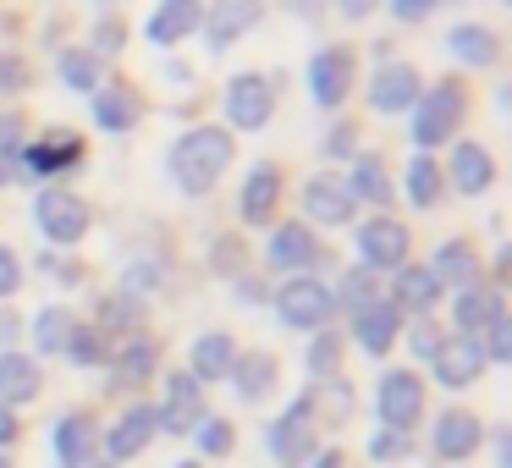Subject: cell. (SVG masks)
<instances>
[{
  "label": "cell",
  "mask_w": 512,
  "mask_h": 468,
  "mask_svg": "<svg viewBox=\"0 0 512 468\" xmlns=\"http://www.w3.org/2000/svg\"><path fill=\"white\" fill-rule=\"evenodd\" d=\"M331 287L314 276H292L287 287L276 292V314L281 325H292V331H325V320H331Z\"/></svg>",
  "instance_id": "cell-3"
},
{
  "label": "cell",
  "mask_w": 512,
  "mask_h": 468,
  "mask_svg": "<svg viewBox=\"0 0 512 468\" xmlns=\"http://www.w3.org/2000/svg\"><path fill=\"white\" fill-rule=\"evenodd\" d=\"M23 160L34 177H56V171H72L83 160V138L78 133H45L34 144H23Z\"/></svg>",
  "instance_id": "cell-16"
},
{
  "label": "cell",
  "mask_w": 512,
  "mask_h": 468,
  "mask_svg": "<svg viewBox=\"0 0 512 468\" xmlns=\"http://www.w3.org/2000/svg\"><path fill=\"white\" fill-rule=\"evenodd\" d=\"M94 446H100V430H94L89 413H67L56 424V457L67 468H89L94 463Z\"/></svg>",
  "instance_id": "cell-20"
},
{
  "label": "cell",
  "mask_w": 512,
  "mask_h": 468,
  "mask_svg": "<svg viewBox=\"0 0 512 468\" xmlns=\"http://www.w3.org/2000/svg\"><path fill=\"white\" fill-rule=\"evenodd\" d=\"M232 364H237L232 336L215 331V336H199V342H193V380H226Z\"/></svg>",
  "instance_id": "cell-27"
},
{
  "label": "cell",
  "mask_w": 512,
  "mask_h": 468,
  "mask_svg": "<svg viewBox=\"0 0 512 468\" xmlns=\"http://www.w3.org/2000/svg\"><path fill=\"white\" fill-rule=\"evenodd\" d=\"M265 12V0H210V28H204V45L210 50H226L248 34Z\"/></svg>",
  "instance_id": "cell-11"
},
{
  "label": "cell",
  "mask_w": 512,
  "mask_h": 468,
  "mask_svg": "<svg viewBox=\"0 0 512 468\" xmlns=\"http://www.w3.org/2000/svg\"><path fill=\"white\" fill-rule=\"evenodd\" d=\"M479 419L468 408H446L441 419H435V430H430V441H435V457H446V463H457V457H474V446H479Z\"/></svg>",
  "instance_id": "cell-15"
},
{
  "label": "cell",
  "mask_w": 512,
  "mask_h": 468,
  "mask_svg": "<svg viewBox=\"0 0 512 468\" xmlns=\"http://www.w3.org/2000/svg\"><path fill=\"white\" fill-rule=\"evenodd\" d=\"M67 336H72V314L67 309H45L34 320V347H39V353H61Z\"/></svg>",
  "instance_id": "cell-37"
},
{
  "label": "cell",
  "mask_w": 512,
  "mask_h": 468,
  "mask_svg": "<svg viewBox=\"0 0 512 468\" xmlns=\"http://www.w3.org/2000/svg\"><path fill=\"white\" fill-rule=\"evenodd\" d=\"M314 468H342V457H336V452H325V457H314Z\"/></svg>",
  "instance_id": "cell-57"
},
{
  "label": "cell",
  "mask_w": 512,
  "mask_h": 468,
  "mask_svg": "<svg viewBox=\"0 0 512 468\" xmlns=\"http://www.w3.org/2000/svg\"><path fill=\"white\" fill-rule=\"evenodd\" d=\"M155 281H160L155 265H133V270L122 276V287H127V292H155Z\"/></svg>",
  "instance_id": "cell-47"
},
{
  "label": "cell",
  "mask_w": 512,
  "mask_h": 468,
  "mask_svg": "<svg viewBox=\"0 0 512 468\" xmlns=\"http://www.w3.org/2000/svg\"><path fill=\"white\" fill-rule=\"evenodd\" d=\"M17 441V419L6 413V402H0V446H12Z\"/></svg>",
  "instance_id": "cell-53"
},
{
  "label": "cell",
  "mask_w": 512,
  "mask_h": 468,
  "mask_svg": "<svg viewBox=\"0 0 512 468\" xmlns=\"http://www.w3.org/2000/svg\"><path fill=\"white\" fill-rule=\"evenodd\" d=\"M485 358H507V314H496V320L485 325Z\"/></svg>",
  "instance_id": "cell-45"
},
{
  "label": "cell",
  "mask_w": 512,
  "mask_h": 468,
  "mask_svg": "<svg viewBox=\"0 0 512 468\" xmlns=\"http://www.w3.org/2000/svg\"><path fill=\"white\" fill-rule=\"evenodd\" d=\"M325 155H353V127H336V133L325 138Z\"/></svg>",
  "instance_id": "cell-50"
},
{
  "label": "cell",
  "mask_w": 512,
  "mask_h": 468,
  "mask_svg": "<svg viewBox=\"0 0 512 468\" xmlns=\"http://www.w3.org/2000/svg\"><path fill=\"white\" fill-rule=\"evenodd\" d=\"M375 6H380V0H342V17H347V23H364Z\"/></svg>",
  "instance_id": "cell-51"
},
{
  "label": "cell",
  "mask_w": 512,
  "mask_h": 468,
  "mask_svg": "<svg viewBox=\"0 0 512 468\" xmlns=\"http://www.w3.org/2000/svg\"><path fill=\"white\" fill-rule=\"evenodd\" d=\"M347 89H353V56H347V50H320V56L309 61V94L325 111H336V105L347 100Z\"/></svg>",
  "instance_id": "cell-12"
},
{
  "label": "cell",
  "mask_w": 512,
  "mask_h": 468,
  "mask_svg": "<svg viewBox=\"0 0 512 468\" xmlns=\"http://www.w3.org/2000/svg\"><path fill=\"white\" fill-rule=\"evenodd\" d=\"M281 199V171L276 166H254L243 182V199H237V210H243V221H270V210H276Z\"/></svg>",
  "instance_id": "cell-23"
},
{
  "label": "cell",
  "mask_w": 512,
  "mask_h": 468,
  "mask_svg": "<svg viewBox=\"0 0 512 468\" xmlns=\"http://www.w3.org/2000/svg\"><path fill=\"white\" fill-rule=\"evenodd\" d=\"M177 468H199V463H177Z\"/></svg>",
  "instance_id": "cell-59"
},
{
  "label": "cell",
  "mask_w": 512,
  "mask_h": 468,
  "mask_svg": "<svg viewBox=\"0 0 512 468\" xmlns=\"http://www.w3.org/2000/svg\"><path fill=\"white\" fill-rule=\"evenodd\" d=\"M94 122H100L105 133H127V127L138 122V100L127 89H100L94 94Z\"/></svg>",
  "instance_id": "cell-33"
},
{
  "label": "cell",
  "mask_w": 512,
  "mask_h": 468,
  "mask_svg": "<svg viewBox=\"0 0 512 468\" xmlns=\"http://www.w3.org/2000/svg\"><path fill=\"white\" fill-rule=\"evenodd\" d=\"M56 72H61V83L78 89V94H94V83H100V61H94V50H61Z\"/></svg>",
  "instance_id": "cell-35"
},
{
  "label": "cell",
  "mask_w": 512,
  "mask_h": 468,
  "mask_svg": "<svg viewBox=\"0 0 512 468\" xmlns=\"http://www.w3.org/2000/svg\"><path fill=\"white\" fill-rule=\"evenodd\" d=\"M463 111H468V94H463V83H435L424 100H413V144L419 149H435V144H446V138L457 133V122H463Z\"/></svg>",
  "instance_id": "cell-2"
},
{
  "label": "cell",
  "mask_w": 512,
  "mask_h": 468,
  "mask_svg": "<svg viewBox=\"0 0 512 468\" xmlns=\"http://www.w3.org/2000/svg\"><path fill=\"white\" fill-rule=\"evenodd\" d=\"M452 182H457V193H485L490 182H496V160H490V149L457 144L452 149Z\"/></svg>",
  "instance_id": "cell-26"
},
{
  "label": "cell",
  "mask_w": 512,
  "mask_h": 468,
  "mask_svg": "<svg viewBox=\"0 0 512 468\" xmlns=\"http://www.w3.org/2000/svg\"><path fill=\"white\" fill-rule=\"evenodd\" d=\"M408 226L380 215V221H364L358 226V254H364V270H402L408 265Z\"/></svg>",
  "instance_id": "cell-6"
},
{
  "label": "cell",
  "mask_w": 512,
  "mask_h": 468,
  "mask_svg": "<svg viewBox=\"0 0 512 468\" xmlns=\"http://www.w3.org/2000/svg\"><path fill=\"white\" fill-rule=\"evenodd\" d=\"M28 83V67H23V56H0V100L6 94H17Z\"/></svg>",
  "instance_id": "cell-43"
},
{
  "label": "cell",
  "mask_w": 512,
  "mask_h": 468,
  "mask_svg": "<svg viewBox=\"0 0 512 468\" xmlns=\"http://www.w3.org/2000/svg\"><path fill=\"white\" fill-rule=\"evenodd\" d=\"M419 413H424V380L413 375V369H391V375L380 380V424L408 435L413 424H419Z\"/></svg>",
  "instance_id": "cell-4"
},
{
  "label": "cell",
  "mask_w": 512,
  "mask_h": 468,
  "mask_svg": "<svg viewBox=\"0 0 512 468\" xmlns=\"http://www.w3.org/2000/svg\"><path fill=\"white\" fill-rule=\"evenodd\" d=\"M397 331H402V314L391 309L386 298H380V303H369V309H358L353 336H358V347H364V353L386 358V353H391V342H397Z\"/></svg>",
  "instance_id": "cell-19"
},
{
  "label": "cell",
  "mask_w": 512,
  "mask_h": 468,
  "mask_svg": "<svg viewBox=\"0 0 512 468\" xmlns=\"http://www.w3.org/2000/svg\"><path fill=\"white\" fill-rule=\"evenodd\" d=\"M39 397V369L23 353H0V402H28Z\"/></svg>",
  "instance_id": "cell-30"
},
{
  "label": "cell",
  "mask_w": 512,
  "mask_h": 468,
  "mask_svg": "<svg viewBox=\"0 0 512 468\" xmlns=\"http://www.w3.org/2000/svg\"><path fill=\"white\" fill-rule=\"evenodd\" d=\"M17 133H23V127H17V116H0V160L17 149Z\"/></svg>",
  "instance_id": "cell-49"
},
{
  "label": "cell",
  "mask_w": 512,
  "mask_h": 468,
  "mask_svg": "<svg viewBox=\"0 0 512 468\" xmlns=\"http://www.w3.org/2000/svg\"><path fill=\"white\" fill-rule=\"evenodd\" d=\"M441 0H391V17H402V23H419V17H430Z\"/></svg>",
  "instance_id": "cell-46"
},
{
  "label": "cell",
  "mask_w": 512,
  "mask_h": 468,
  "mask_svg": "<svg viewBox=\"0 0 512 468\" xmlns=\"http://www.w3.org/2000/svg\"><path fill=\"white\" fill-rule=\"evenodd\" d=\"M270 457L281 468H298V463H314V424L303 419V408L292 402L276 424H270Z\"/></svg>",
  "instance_id": "cell-10"
},
{
  "label": "cell",
  "mask_w": 512,
  "mask_h": 468,
  "mask_svg": "<svg viewBox=\"0 0 512 468\" xmlns=\"http://www.w3.org/2000/svg\"><path fill=\"white\" fill-rule=\"evenodd\" d=\"M413 100H419V72L408 61H380V72L369 78V105L397 116V111H413Z\"/></svg>",
  "instance_id": "cell-9"
},
{
  "label": "cell",
  "mask_w": 512,
  "mask_h": 468,
  "mask_svg": "<svg viewBox=\"0 0 512 468\" xmlns=\"http://www.w3.org/2000/svg\"><path fill=\"white\" fill-rule=\"evenodd\" d=\"M0 468H12V463H6V457H0Z\"/></svg>",
  "instance_id": "cell-60"
},
{
  "label": "cell",
  "mask_w": 512,
  "mask_h": 468,
  "mask_svg": "<svg viewBox=\"0 0 512 468\" xmlns=\"http://www.w3.org/2000/svg\"><path fill=\"white\" fill-rule=\"evenodd\" d=\"M430 276L441 281V287H479V254L468 243H441L430 259Z\"/></svg>",
  "instance_id": "cell-22"
},
{
  "label": "cell",
  "mask_w": 512,
  "mask_h": 468,
  "mask_svg": "<svg viewBox=\"0 0 512 468\" xmlns=\"http://www.w3.org/2000/svg\"><path fill=\"white\" fill-rule=\"evenodd\" d=\"M331 303H342V309H369V303H380V281H375V270H364V265H358V270H347V276H342V287H336L331 292Z\"/></svg>",
  "instance_id": "cell-34"
},
{
  "label": "cell",
  "mask_w": 512,
  "mask_h": 468,
  "mask_svg": "<svg viewBox=\"0 0 512 468\" xmlns=\"http://www.w3.org/2000/svg\"><path fill=\"white\" fill-rule=\"evenodd\" d=\"M237 298H243V303H265V287H259V281H237Z\"/></svg>",
  "instance_id": "cell-54"
},
{
  "label": "cell",
  "mask_w": 512,
  "mask_h": 468,
  "mask_svg": "<svg viewBox=\"0 0 512 468\" xmlns=\"http://www.w3.org/2000/svg\"><path fill=\"white\" fill-rule=\"evenodd\" d=\"M303 210H309V221H320V226H347L353 210H358V199H353V188H347L342 177H314L309 188H303Z\"/></svg>",
  "instance_id": "cell-14"
},
{
  "label": "cell",
  "mask_w": 512,
  "mask_h": 468,
  "mask_svg": "<svg viewBox=\"0 0 512 468\" xmlns=\"http://www.w3.org/2000/svg\"><path fill=\"white\" fill-rule=\"evenodd\" d=\"M309 369H314V380H336V369H342V336H336V331H314Z\"/></svg>",
  "instance_id": "cell-38"
},
{
  "label": "cell",
  "mask_w": 512,
  "mask_h": 468,
  "mask_svg": "<svg viewBox=\"0 0 512 468\" xmlns=\"http://www.w3.org/2000/svg\"><path fill=\"white\" fill-rule=\"evenodd\" d=\"M430 364H435V380H441L446 391H463V386H474L479 369H485V347H479L474 336H452V342H435Z\"/></svg>",
  "instance_id": "cell-8"
},
{
  "label": "cell",
  "mask_w": 512,
  "mask_h": 468,
  "mask_svg": "<svg viewBox=\"0 0 512 468\" xmlns=\"http://www.w3.org/2000/svg\"><path fill=\"white\" fill-rule=\"evenodd\" d=\"M369 457H375V463H402V457H408V435H402V430H386V424H380L375 441H369Z\"/></svg>",
  "instance_id": "cell-40"
},
{
  "label": "cell",
  "mask_w": 512,
  "mask_h": 468,
  "mask_svg": "<svg viewBox=\"0 0 512 468\" xmlns=\"http://www.w3.org/2000/svg\"><path fill=\"white\" fill-rule=\"evenodd\" d=\"M446 50H452L463 67H490V61H496V34L479 28V23H457L452 34H446Z\"/></svg>",
  "instance_id": "cell-28"
},
{
  "label": "cell",
  "mask_w": 512,
  "mask_h": 468,
  "mask_svg": "<svg viewBox=\"0 0 512 468\" xmlns=\"http://www.w3.org/2000/svg\"><path fill=\"white\" fill-rule=\"evenodd\" d=\"M353 199H369V204H391V171L380 155H358L353 160Z\"/></svg>",
  "instance_id": "cell-32"
},
{
  "label": "cell",
  "mask_w": 512,
  "mask_h": 468,
  "mask_svg": "<svg viewBox=\"0 0 512 468\" xmlns=\"http://www.w3.org/2000/svg\"><path fill=\"white\" fill-rule=\"evenodd\" d=\"M435 342H441V336H435L430 325H419V331H413V353H424V358H430V353H435Z\"/></svg>",
  "instance_id": "cell-52"
},
{
  "label": "cell",
  "mask_w": 512,
  "mask_h": 468,
  "mask_svg": "<svg viewBox=\"0 0 512 468\" xmlns=\"http://www.w3.org/2000/svg\"><path fill=\"white\" fill-rule=\"evenodd\" d=\"M155 435H160V408H127L122 419H116V430L105 435V452L111 457H138Z\"/></svg>",
  "instance_id": "cell-18"
},
{
  "label": "cell",
  "mask_w": 512,
  "mask_h": 468,
  "mask_svg": "<svg viewBox=\"0 0 512 468\" xmlns=\"http://www.w3.org/2000/svg\"><path fill=\"white\" fill-rule=\"evenodd\" d=\"M441 298V281L430 276V265H402L391 281V309L397 314H430Z\"/></svg>",
  "instance_id": "cell-17"
},
{
  "label": "cell",
  "mask_w": 512,
  "mask_h": 468,
  "mask_svg": "<svg viewBox=\"0 0 512 468\" xmlns=\"http://www.w3.org/2000/svg\"><path fill=\"white\" fill-rule=\"evenodd\" d=\"M199 28H204V6H199V0H160L155 12H149L144 34L155 39L160 50H171V45H182L188 34H199Z\"/></svg>",
  "instance_id": "cell-13"
},
{
  "label": "cell",
  "mask_w": 512,
  "mask_h": 468,
  "mask_svg": "<svg viewBox=\"0 0 512 468\" xmlns=\"http://www.w3.org/2000/svg\"><path fill=\"white\" fill-rule=\"evenodd\" d=\"M94 50H100V56L122 50V28H116V23H100V28H94Z\"/></svg>",
  "instance_id": "cell-48"
},
{
  "label": "cell",
  "mask_w": 512,
  "mask_h": 468,
  "mask_svg": "<svg viewBox=\"0 0 512 468\" xmlns=\"http://www.w3.org/2000/svg\"><path fill=\"white\" fill-rule=\"evenodd\" d=\"M226 166H232V133L226 127H193L171 149V177L182 193H210Z\"/></svg>",
  "instance_id": "cell-1"
},
{
  "label": "cell",
  "mask_w": 512,
  "mask_h": 468,
  "mask_svg": "<svg viewBox=\"0 0 512 468\" xmlns=\"http://www.w3.org/2000/svg\"><path fill=\"white\" fill-rule=\"evenodd\" d=\"M298 408H303V419H325V424H347V413H353V386H336V380H320V386L309 391V397H298Z\"/></svg>",
  "instance_id": "cell-25"
},
{
  "label": "cell",
  "mask_w": 512,
  "mask_h": 468,
  "mask_svg": "<svg viewBox=\"0 0 512 468\" xmlns=\"http://www.w3.org/2000/svg\"><path fill=\"white\" fill-rule=\"evenodd\" d=\"M67 353L78 358V364H100V358H105V347H100V331H94V325H72V336H67Z\"/></svg>",
  "instance_id": "cell-39"
},
{
  "label": "cell",
  "mask_w": 512,
  "mask_h": 468,
  "mask_svg": "<svg viewBox=\"0 0 512 468\" xmlns=\"http://www.w3.org/2000/svg\"><path fill=\"white\" fill-rule=\"evenodd\" d=\"M17 287H23V265H17V254H12V248H0V303L12 298Z\"/></svg>",
  "instance_id": "cell-44"
},
{
  "label": "cell",
  "mask_w": 512,
  "mask_h": 468,
  "mask_svg": "<svg viewBox=\"0 0 512 468\" xmlns=\"http://www.w3.org/2000/svg\"><path fill=\"white\" fill-rule=\"evenodd\" d=\"M122 375L127 380H149V375H155V347H149V342L127 347V353H122Z\"/></svg>",
  "instance_id": "cell-41"
},
{
  "label": "cell",
  "mask_w": 512,
  "mask_h": 468,
  "mask_svg": "<svg viewBox=\"0 0 512 468\" xmlns=\"http://www.w3.org/2000/svg\"><path fill=\"white\" fill-rule=\"evenodd\" d=\"M34 221L39 232L50 237V243H78L83 232H89V210H83L78 193H61V188H45L34 199Z\"/></svg>",
  "instance_id": "cell-5"
},
{
  "label": "cell",
  "mask_w": 512,
  "mask_h": 468,
  "mask_svg": "<svg viewBox=\"0 0 512 468\" xmlns=\"http://www.w3.org/2000/svg\"><path fill=\"white\" fill-rule=\"evenodd\" d=\"M17 331H23V320L17 314H0V342H17Z\"/></svg>",
  "instance_id": "cell-55"
},
{
  "label": "cell",
  "mask_w": 512,
  "mask_h": 468,
  "mask_svg": "<svg viewBox=\"0 0 512 468\" xmlns=\"http://www.w3.org/2000/svg\"><path fill=\"white\" fill-rule=\"evenodd\" d=\"M408 199L419 204V210H430V204L441 199V166H435L430 155H419L408 166Z\"/></svg>",
  "instance_id": "cell-36"
},
{
  "label": "cell",
  "mask_w": 512,
  "mask_h": 468,
  "mask_svg": "<svg viewBox=\"0 0 512 468\" xmlns=\"http://www.w3.org/2000/svg\"><path fill=\"white\" fill-rule=\"evenodd\" d=\"M232 386H237V397H243V402L270 397V386H276V358H270V353L237 358V364H232Z\"/></svg>",
  "instance_id": "cell-29"
},
{
  "label": "cell",
  "mask_w": 512,
  "mask_h": 468,
  "mask_svg": "<svg viewBox=\"0 0 512 468\" xmlns=\"http://www.w3.org/2000/svg\"><path fill=\"white\" fill-rule=\"evenodd\" d=\"M270 111H276V89H270L259 72H237L232 89H226V116H232V127L259 133V127L270 122Z\"/></svg>",
  "instance_id": "cell-7"
},
{
  "label": "cell",
  "mask_w": 512,
  "mask_h": 468,
  "mask_svg": "<svg viewBox=\"0 0 512 468\" xmlns=\"http://www.w3.org/2000/svg\"><path fill=\"white\" fill-rule=\"evenodd\" d=\"M292 12H325V6H331V0H287Z\"/></svg>",
  "instance_id": "cell-56"
},
{
  "label": "cell",
  "mask_w": 512,
  "mask_h": 468,
  "mask_svg": "<svg viewBox=\"0 0 512 468\" xmlns=\"http://www.w3.org/2000/svg\"><path fill=\"white\" fill-rule=\"evenodd\" d=\"M6 182H12V171H6V160H0V188H6Z\"/></svg>",
  "instance_id": "cell-58"
},
{
  "label": "cell",
  "mask_w": 512,
  "mask_h": 468,
  "mask_svg": "<svg viewBox=\"0 0 512 468\" xmlns=\"http://www.w3.org/2000/svg\"><path fill=\"white\" fill-rule=\"evenodd\" d=\"M496 314H501V298L490 287H463L457 292V325H463V336H479Z\"/></svg>",
  "instance_id": "cell-31"
},
{
  "label": "cell",
  "mask_w": 512,
  "mask_h": 468,
  "mask_svg": "<svg viewBox=\"0 0 512 468\" xmlns=\"http://www.w3.org/2000/svg\"><path fill=\"white\" fill-rule=\"evenodd\" d=\"M199 413H204L199 380H193V375H171L166 380V413H160V424H166V430H193Z\"/></svg>",
  "instance_id": "cell-24"
},
{
  "label": "cell",
  "mask_w": 512,
  "mask_h": 468,
  "mask_svg": "<svg viewBox=\"0 0 512 468\" xmlns=\"http://www.w3.org/2000/svg\"><path fill=\"white\" fill-rule=\"evenodd\" d=\"M199 446H204L210 457H226V452H232V424H221V419L199 424Z\"/></svg>",
  "instance_id": "cell-42"
},
{
  "label": "cell",
  "mask_w": 512,
  "mask_h": 468,
  "mask_svg": "<svg viewBox=\"0 0 512 468\" xmlns=\"http://www.w3.org/2000/svg\"><path fill=\"white\" fill-rule=\"evenodd\" d=\"M314 259H320V243H314L309 226L292 221V226H281V232L270 237V265H276V270H298V276H303Z\"/></svg>",
  "instance_id": "cell-21"
}]
</instances>
